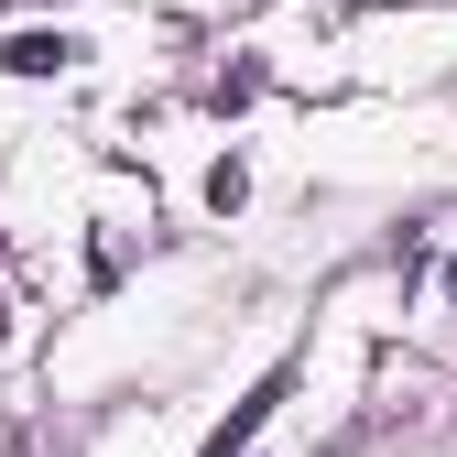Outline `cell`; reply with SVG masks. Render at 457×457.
<instances>
[{
	"label": "cell",
	"instance_id": "cell-3",
	"mask_svg": "<svg viewBox=\"0 0 457 457\" xmlns=\"http://www.w3.org/2000/svg\"><path fill=\"white\" fill-rule=\"evenodd\" d=\"M446 295H457V262H446Z\"/></svg>",
	"mask_w": 457,
	"mask_h": 457
},
{
	"label": "cell",
	"instance_id": "cell-1",
	"mask_svg": "<svg viewBox=\"0 0 457 457\" xmlns=\"http://www.w3.org/2000/svg\"><path fill=\"white\" fill-rule=\"evenodd\" d=\"M0 66H12V77H54V66H77V33H12Z\"/></svg>",
	"mask_w": 457,
	"mask_h": 457
},
{
	"label": "cell",
	"instance_id": "cell-2",
	"mask_svg": "<svg viewBox=\"0 0 457 457\" xmlns=\"http://www.w3.org/2000/svg\"><path fill=\"white\" fill-rule=\"evenodd\" d=\"M240 196H251V163H240V153H218V163H207V207L228 218V207H240Z\"/></svg>",
	"mask_w": 457,
	"mask_h": 457
}]
</instances>
